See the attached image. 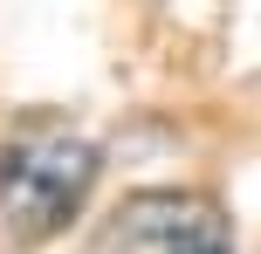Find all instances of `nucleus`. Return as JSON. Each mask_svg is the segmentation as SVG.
<instances>
[{"label": "nucleus", "mask_w": 261, "mask_h": 254, "mask_svg": "<svg viewBox=\"0 0 261 254\" xmlns=\"http://www.w3.org/2000/svg\"><path fill=\"white\" fill-rule=\"evenodd\" d=\"M96 179H103V151L62 117H28L0 137V247L28 254L69 234L83 220Z\"/></svg>", "instance_id": "nucleus-1"}, {"label": "nucleus", "mask_w": 261, "mask_h": 254, "mask_svg": "<svg viewBox=\"0 0 261 254\" xmlns=\"http://www.w3.org/2000/svg\"><path fill=\"white\" fill-rule=\"evenodd\" d=\"M96 254H234V220L220 213V200L186 186L130 192L103 220Z\"/></svg>", "instance_id": "nucleus-2"}]
</instances>
